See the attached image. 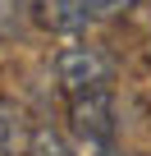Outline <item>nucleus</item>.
I'll return each mask as SVG.
<instances>
[{
	"label": "nucleus",
	"instance_id": "nucleus-1",
	"mask_svg": "<svg viewBox=\"0 0 151 156\" xmlns=\"http://www.w3.org/2000/svg\"><path fill=\"white\" fill-rule=\"evenodd\" d=\"M69 151L73 156H119L115 151V97L92 92L69 101Z\"/></svg>",
	"mask_w": 151,
	"mask_h": 156
},
{
	"label": "nucleus",
	"instance_id": "nucleus-2",
	"mask_svg": "<svg viewBox=\"0 0 151 156\" xmlns=\"http://www.w3.org/2000/svg\"><path fill=\"white\" fill-rule=\"evenodd\" d=\"M55 78L60 87L73 97H92V92H110V78H115V64L96 51V46H69L55 55Z\"/></svg>",
	"mask_w": 151,
	"mask_h": 156
},
{
	"label": "nucleus",
	"instance_id": "nucleus-3",
	"mask_svg": "<svg viewBox=\"0 0 151 156\" xmlns=\"http://www.w3.org/2000/svg\"><path fill=\"white\" fill-rule=\"evenodd\" d=\"M87 19H92L87 0H37V23L50 32H78L87 28Z\"/></svg>",
	"mask_w": 151,
	"mask_h": 156
},
{
	"label": "nucleus",
	"instance_id": "nucleus-4",
	"mask_svg": "<svg viewBox=\"0 0 151 156\" xmlns=\"http://www.w3.org/2000/svg\"><path fill=\"white\" fill-rule=\"evenodd\" d=\"M28 23V0H0V41H14Z\"/></svg>",
	"mask_w": 151,
	"mask_h": 156
},
{
	"label": "nucleus",
	"instance_id": "nucleus-5",
	"mask_svg": "<svg viewBox=\"0 0 151 156\" xmlns=\"http://www.w3.org/2000/svg\"><path fill=\"white\" fill-rule=\"evenodd\" d=\"M32 156H73V151H69V142H64L60 133L37 129V133H32Z\"/></svg>",
	"mask_w": 151,
	"mask_h": 156
},
{
	"label": "nucleus",
	"instance_id": "nucleus-6",
	"mask_svg": "<svg viewBox=\"0 0 151 156\" xmlns=\"http://www.w3.org/2000/svg\"><path fill=\"white\" fill-rule=\"evenodd\" d=\"M137 0H87V9H92V19H110V14H124V9H133Z\"/></svg>",
	"mask_w": 151,
	"mask_h": 156
}]
</instances>
